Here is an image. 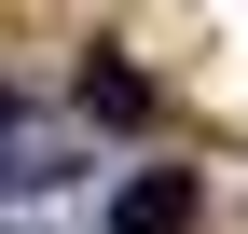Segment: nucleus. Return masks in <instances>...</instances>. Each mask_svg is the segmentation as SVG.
Segmentation results:
<instances>
[{"mask_svg":"<svg viewBox=\"0 0 248 234\" xmlns=\"http://www.w3.org/2000/svg\"><path fill=\"white\" fill-rule=\"evenodd\" d=\"M193 207H207L193 165H138V179L110 193V234H193Z\"/></svg>","mask_w":248,"mask_h":234,"instance_id":"1","label":"nucleus"},{"mask_svg":"<svg viewBox=\"0 0 248 234\" xmlns=\"http://www.w3.org/2000/svg\"><path fill=\"white\" fill-rule=\"evenodd\" d=\"M14 179H42V165H0V193H14Z\"/></svg>","mask_w":248,"mask_h":234,"instance_id":"3","label":"nucleus"},{"mask_svg":"<svg viewBox=\"0 0 248 234\" xmlns=\"http://www.w3.org/2000/svg\"><path fill=\"white\" fill-rule=\"evenodd\" d=\"M0 110H14V97H0Z\"/></svg>","mask_w":248,"mask_h":234,"instance_id":"4","label":"nucleus"},{"mask_svg":"<svg viewBox=\"0 0 248 234\" xmlns=\"http://www.w3.org/2000/svg\"><path fill=\"white\" fill-rule=\"evenodd\" d=\"M83 110H97V124H152V83L124 69V55H97V69H83Z\"/></svg>","mask_w":248,"mask_h":234,"instance_id":"2","label":"nucleus"}]
</instances>
